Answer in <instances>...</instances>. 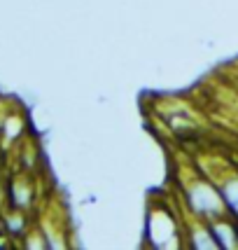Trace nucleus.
I'll use <instances>...</instances> for the list:
<instances>
[{"label":"nucleus","mask_w":238,"mask_h":250,"mask_svg":"<svg viewBox=\"0 0 238 250\" xmlns=\"http://www.w3.org/2000/svg\"><path fill=\"white\" fill-rule=\"evenodd\" d=\"M184 201L196 218L206 220V222H213V220H219L227 215V206H224V199L219 194V189L210 187L208 183H198V185L189 187L184 192Z\"/></svg>","instance_id":"obj_1"},{"label":"nucleus","mask_w":238,"mask_h":250,"mask_svg":"<svg viewBox=\"0 0 238 250\" xmlns=\"http://www.w3.org/2000/svg\"><path fill=\"white\" fill-rule=\"evenodd\" d=\"M219 194L224 199V206H227V213L234 215V220H238V178L229 180L224 185H219Z\"/></svg>","instance_id":"obj_2"}]
</instances>
